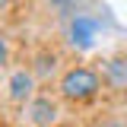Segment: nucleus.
<instances>
[{"instance_id":"nucleus-1","label":"nucleus","mask_w":127,"mask_h":127,"mask_svg":"<svg viewBox=\"0 0 127 127\" xmlns=\"http://www.w3.org/2000/svg\"><path fill=\"white\" fill-rule=\"evenodd\" d=\"M95 89H98V79L92 70H70L61 83V92L67 98H89L95 95Z\"/></svg>"},{"instance_id":"nucleus-2","label":"nucleus","mask_w":127,"mask_h":127,"mask_svg":"<svg viewBox=\"0 0 127 127\" xmlns=\"http://www.w3.org/2000/svg\"><path fill=\"white\" fill-rule=\"evenodd\" d=\"M70 41H73L76 48H92V41H95V22L86 19V16H76V19L70 22Z\"/></svg>"},{"instance_id":"nucleus-3","label":"nucleus","mask_w":127,"mask_h":127,"mask_svg":"<svg viewBox=\"0 0 127 127\" xmlns=\"http://www.w3.org/2000/svg\"><path fill=\"white\" fill-rule=\"evenodd\" d=\"M29 114H32V121H35L38 127H45V124L54 121V114H57V111H54V105H51L48 98H35V102H32V108H29Z\"/></svg>"},{"instance_id":"nucleus-4","label":"nucleus","mask_w":127,"mask_h":127,"mask_svg":"<svg viewBox=\"0 0 127 127\" xmlns=\"http://www.w3.org/2000/svg\"><path fill=\"white\" fill-rule=\"evenodd\" d=\"M29 92H32V76L29 73H13V79H10V95H13L16 102H22Z\"/></svg>"},{"instance_id":"nucleus-5","label":"nucleus","mask_w":127,"mask_h":127,"mask_svg":"<svg viewBox=\"0 0 127 127\" xmlns=\"http://www.w3.org/2000/svg\"><path fill=\"white\" fill-rule=\"evenodd\" d=\"M108 73H111V79H114L118 86H124L127 83V61H111L108 64Z\"/></svg>"},{"instance_id":"nucleus-6","label":"nucleus","mask_w":127,"mask_h":127,"mask_svg":"<svg viewBox=\"0 0 127 127\" xmlns=\"http://www.w3.org/2000/svg\"><path fill=\"white\" fill-rule=\"evenodd\" d=\"M3 57H6V48H3V41H0V64H3Z\"/></svg>"},{"instance_id":"nucleus-7","label":"nucleus","mask_w":127,"mask_h":127,"mask_svg":"<svg viewBox=\"0 0 127 127\" xmlns=\"http://www.w3.org/2000/svg\"><path fill=\"white\" fill-rule=\"evenodd\" d=\"M111 127H124V124H111Z\"/></svg>"},{"instance_id":"nucleus-8","label":"nucleus","mask_w":127,"mask_h":127,"mask_svg":"<svg viewBox=\"0 0 127 127\" xmlns=\"http://www.w3.org/2000/svg\"><path fill=\"white\" fill-rule=\"evenodd\" d=\"M3 3H6V0H0V6H3Z\"/></svg>"}]
</instances>
